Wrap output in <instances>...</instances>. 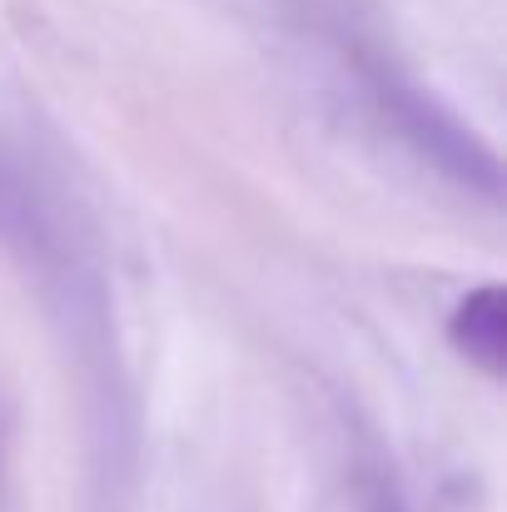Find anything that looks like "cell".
<instances>
[{
    "label": "cell",
    "instance_id": "obj_1",
    "mask_svg": "<svg viewBox=\"0 0 507 512\" xmlns=\"http://www.w3.org/2000/svg\"><path fill=\"white\" fill-rule=\"evenodd\" d=\"M448 339L453 348L468 358V363H478L483 373H503V353H507V314H503V289L498 284H483V289H473L458 309H453V319H448Z\"/></svg>",
    "mask_w": 507,
    "mask_h": 512
}]
</instances>
